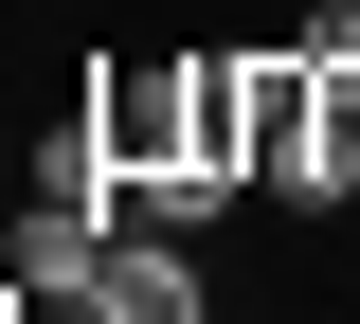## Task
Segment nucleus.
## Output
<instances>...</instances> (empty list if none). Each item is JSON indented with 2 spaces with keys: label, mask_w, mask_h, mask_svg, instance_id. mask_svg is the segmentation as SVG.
Masks as SVG:
<instances>
[{
  "label": "nucleus",
  "mask_w": 360,
  "mask_h": 324,
  "mask_svg": "<svg viewBox=\"0 0 360 324\" xmlns=\"http://www.w3.org/2000/svg\"><path fill=\"white\" fill-rule=\"evenodd\" d=\"M90 324H217V288H198V252H180V234H108Z\"/></svg>",
  "instance_id": "nucleus-1"
},
{
  "label": "nucleus",
  "mask_w": 360,
  "mask_h": 324,
  "mask_svg": "<svg viewBox=\"0 0 360 324\" xmlns=\"http://www.w3.org/2000/svg\"><path fill=\"white\" fill-rule=\"evenodd\" d=\"M90 271H108V234H90V198H37V216H18V288L90 306Z\"/></svg>",
  "instance_id": "nucleus-2"
}]
</instances>
